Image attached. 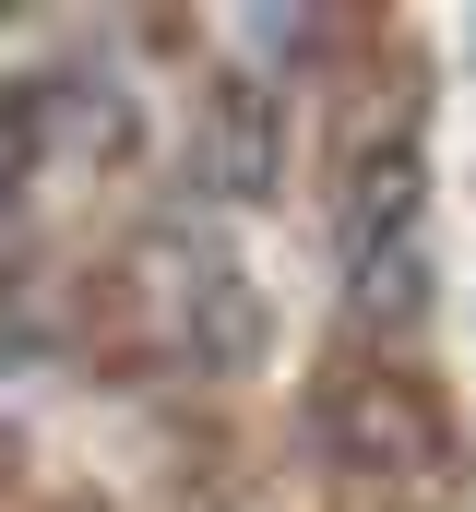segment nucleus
Returning <instances> with one entry per match:
<instances>
[{"instance_id": "1", "label": "nucleus", "mask_w": 476, "mask_h": 512, "mask_svg": "<svg viewBox=\"0 0 476 512\" xmlns=\"http://www.w3.org/2000/svg\"><path fill=\"white\" fill-rule=\"evenodd\" d=\"M12 167H131L143 155V96L119 72H24L0 108Z\"/></svg>"}, {"instance_id": "2", "label": "nucleus", "mask_w": 476, "mask_h": 512, "mask_svg": "<svg viewBox=\"0 0 476 512\" xmlns=\"http://www.w3.org/2000/svg\"><path fill=\"white\" fill-rule=\"evenodd\" d=\"M286 143H298V108H286V84L274 72H215L203 84V108H191V179L215 191V203H274L286 191Z\"/></svg>"}, {"instance_id": "3", "label": "nucleus", "mask_w": 476, "mask_h": 512, "mask_svg": "<svg viewBox=\"0 0 476 512\" xmlns=\"http://www.w3.org/2000/svg\"><path fill=\"white\" fill-rule=\"evenodd\" d=\"M322 453L346 477H417V465H453V429L417 370H357L346 393H322Z\"/></svg>"}, {"instance_id": "4", "label": "nucleus", "mask_w": 476, "mask_h": 512, "mask_svg": "<svg viewBox=\"0 0 476 512\" xmlns=\"http://www.w3.org/2000/svg\"><path fill=\"white\" fill-rule=\"evenodd\" d=\"M417 203H429V143L393 120L381 143H357L346 191H334V251H381V239H417Z\"/></svg>"}, {"instance_id": "5", "label": "nucleus", "mask_w": 476, "mask_h": 512, "mask_svg": "<svg viewBox=\"0 0 476 512\" xmlns=\"http://www.w3.org/2000/svg\"><path fill=\"white\" fill-rule=\"evenodd\" d=\"M179 286H191V298H179V358L215 370V382H238V370L262 358V298H250V274H238L227 251H203Z\"/></svg>"}, {"instance_id": "6", "label": "nucleus", "mask_w": 476, "mask_h": 512, "mask_svg": "<svg viewBox=\"0 0 476 512\" xmlns=\"http://www.w3.org/2000/svg\"><path fill=\"white\" fill-rule=\"evenodd\" d=\"M346 310L369 334H417L429 322V239H381V251L346 262Z\"/></svg>"}]
</instances>
